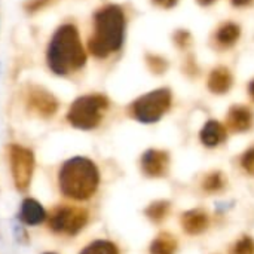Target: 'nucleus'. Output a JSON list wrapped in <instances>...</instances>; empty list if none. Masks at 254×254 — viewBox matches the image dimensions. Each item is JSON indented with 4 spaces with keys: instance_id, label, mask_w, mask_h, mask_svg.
<instances>
[{
    "instance_id": "nucleus-22",
    "label": "nucleus",
    "mask_w": 254,
    "mask_h": 254,
    "mask_svg": "<svg viewBox=\"0 0 254 254\" xmlns=\"http://www.w3.org/2000/svg\"><path fill=\"white\" fill-rule=\"evenodd\" d=\"M176 42L182 46V48H185V46H188V43L190 42V36H189V33H186V31H179L177 34H176Z\"/></svg>"
},
{
    "instance_id": "nucleus-2",
    "label": "nucleus",
    "mask_w": 254,
    "mask_h": 254,
    "mask_svg": "<svg viewBox=\"0 0 254 254\" xmlns=\"http://www.w3.org/2000/svg\"><path fill=\"white\" fill-rule=\"evenodd\" d=\"M125 13L121 6L109 4L94 15V34L89 39V51L98 58H106L116 52L124 42Z\"/></svg>"
},
{
    "instance_id": "nucleus-12",
    "label": "nucleus",
    "mask_w": 254,
    "mask_h": 254,
    "mask_svg": "<svg viewBox=\"0 0 254 254\" xmlns=\"http://www.w3.org/2000/svg\"><path fill=\"white\" fill-rule=\"evenodd\" d=\"M226 135H228L226 128L220 122H217V121H208L204 125V128H202V131L199 134V138H201V141H202L204 146H207V147H216V146L222 144L226 140Z\"/></svg>"
},
{
    "instance_id": "nucleus-20",
    "label": "nucleus",
    "mask_w": 254,
    "mask_h": 254,
    "mask_svg": "<svg viewBox=\"0 0 254 254\" xmlns=\"http://www.w3.org/2000/svg\"><path fill=\"white\" fill-rule=\"evenodd\" d=\"M231 254H254V241L250 237L240 238L231 249Z\"/></svg>"
},
{
    "instance_id": "nucleus-25",
    "label": "nucleus",
    "mask_w": 254,
    "mask_h": 254,
    "mask_svg": "<svg viewBox=\"0 0 254 254\" xmlns=\"http://www.w3.org/2000/svg\"><path fill=\"white\" fill-rule=\"evenodd\" d=\"M232 3L235 6H246V4L252 3V0H232Z\"/></svg>"
},
{
    "instance_id": "nucleus-26",
    "label": "nucleus",
    "mask_w": 254,
    "mask_h": 254,
    "mask_svg": "<svg viewBox=\"0 0 254 254\" xmlns=\"http://www.w3.org/2000/svg\"><path fill=\"white\" fill-rule=\"evenodd\" d=\"M201 4H211V3H214L216 0H198Z\"/></svg>"
},
{
    "instance_id": "nucleus-10",
    "label": "nucleus",
    "mask_w": 254,
    "mask_h": 254,
    "mask_svg": "<svg viewBox=\"0 0 254 254\" xmlns=\"http://www.w3.org/2000/svg\"><path fill=\"white\" fill-rule=\"evenodd\" d=\"M180 223L188 235H201L210 228V216L204 210H190L182 214Z\"/></svg>"
},
{
    "instance_id": "nucleus-21",
    "label": "nucleus",
    "mask_w": 254,
    "mask_h": 254,
    "mask_svg": "<svg viewBox=\"0 0 254 254\" xmlns=\"http://www.w3.org/2000/svg\"><path fill=\"white\" fill-rule=\"evenodd\" d=\"M241 168L247 174L254 176V146L250 147L246 153H243V156H241Z\"/></svg>"
},
{
    "instance_id": "nucleus-18",
    "label": "nucleus",
    "mask_w": 254,
    "mask_h": 254,
    "mask_svg": "<svg viewBox=\"0 0 254 254\" xmlns=\"http://www.w3.org/2000/svg\"><path fill=\"white\" fill-rule=\"evenodd\" d=\"M170 211V202L167 201H156L153 204H150L146 210V216L152 220V222H162L167 214Z\"/></svg>"
},
{
    "instance_id": "nucleus-7",
    "label": "nucleus",
    "mask_w": 254,
    "mask_h": 254,
    "mask_svg": "<svg viewBox=\"0 0 254 254\" xmlns=\"http://www.w3.org/2000/svg\"><path fill=\"white\" fill-rule=\"evenodd\" d=\"M9 159H10V168L16 188L19 190L27 189L34 171V156L31 150L13 144L9 147Z\"/></svg>"
},
{
    "instance_id": "nucleus-5",
    "label": "nucleus",
    "mask_w": 254,
    "mask_h": 254,
    "mask_svg": "<svg viewBox=\"0 0 254 254\" xmlns=\"http://www.w3.org/2000/svg\"><path fill=\"white\" fill-rule=\"evenodd\" d=\"M171 106V92L168 89H156L140 97L132 104V115L137 121L152 124L159 121Z\"/></svg>"
},
{
    "instance_id": "nucleus-9",
    "label": "nucleus",
    "mask_w": 254,
    "mask_h": 254,
    "mask_svg": "<svg viewBox=\"0 0 254 254\" xmlns=\"http://www.w3.org/2000/svg\"><path fill=\"white\" fill-rule=\"evenodd\" d=\"M170 156L164 150H147L141 158L143 173L149 177H164L168 171Z\"/></svg>"
},
{
    "instance_id": "nucleus-19",
    "label": "nucleus",
    "mask_w": 254,
    "mask_h": 254,
    "mask_svg": "<svg viewBox=\"0 0 254 254\" xmlns=\"http://www.w3.org/2000/svg\"><path fill=\"white\" fill-rule=\"evenodd\" d=\"M80 254H119L115 244L109 241H95L89 244Z\"/></svg>"
},
{
    "instance_id": "nucleus-24",
    "label": "nucleus",
    "mask_w": 254,
    "mask_h": 254,
    "mask_svg": "<svg viewBox=\"0 0 254 254\" xmlns=\"http://www.w3.org/2000/svg\"><path fill=\"white\" fill-rule=\"evenodd\" d=\"M49 0H34V1H31V3H28L27 4V9L28 10H36V9H39L42 4H46Z\"/></svg>"
},
{
    "instance_id": "nucleus-15",
    "label": "nucleus",
    "mask_w": 254,
    "mask_h": 254,
    "mask_svg": "<svg viewBox=\"0 0 254 254\" xmlns=\"http://www.w3.org/2000/svg\"><path fill=\"white\" fill-rule=\"evenodd\" d=\"M177 240L171 234H161L156 237L150 246V254H176Z\"/></svg>"
},
{
    "instance_id": "nucleus-14",
    "label": "nucleus",
    "mask_w": 254,
    "mask_h": 254,
    "mask_svg": "<svg viewBox=\"0 0 254 254\" xmlns=\"http://www.w3.org/2000/svg\"><path fill=\"white\" fill-rule=\"evenodd\" d=\"M22 220L28 225H39L46 219V211L34 199H25L21 207Z\"/></svg>"
},
{
    "instance_id": "nucleus-16",
    "label": "nucleus",
    "mask_w": 254,
    "mask_h": 254,
    "mask_svg": "<svg viewBox=\"0 0 254 254\" xmlns=\"http://www.w3.org/2000/svg\"><path fill=\"white\" fill-rule=\"evenodd\" d=\"M240 34H241L240 27L234 22H228L219 28V31L216 34V40L220 46L229 48V46L235 45V42L240 39Z\"/></svg>"
},
{
    "instance_id": "nucleus-13",
    "label": "nucleus",
    "mask_w": 254,
    "mask_h": 254,
    "mask_svg": "<svg viewBox=\"0 0 254 254\" xmlns=\"http://www.w3.org/2000/svg\"><path fill=\"white\" fill-rule=\"evenodd\" d=\"M232 74L225 67H217L208 77V88L214 94H225L232 86Z\"/></svg>"
},
{
    "instance_id": "nucleus-27",
    "label": "nucleus",
    "mask_w": 254,
    "mask_h": 254,
    "mask_svg": "<svg viewBox=\"0 0 254 254\" xmlns=\"http://www.w3.org/2000/svg\"><path fill=\"white\" fill-rule=\"evenodd\" d=\"M249 91H250V95L253 97V100H254V80L250 83V88H249Z\"/></svg>"
},
{
    "instance_id": "nucleus-28",
    "label": "nucleus",
    "mask_w": 254,
    "mask_h": 254,
    "mask_svg": "<svg viewBox=\"0 0 254 254\" xmlns=\"http://www.w3.org/2000/svg\"><path fill=\"white\" fill-rule=\"evenodd\" d=\"M46 254H52V253H46Z\"/></svg>"
},
{
    "instance_id": "nucleus-11",
    "label": "nucleus",
    "mask_w": 254,
    "mask_h": 254,
    "mask_svg": "<svg viewBox=\"0 0 254 254\" xmlns=\"http://www.w3.org/2000/svg\"><path fill=\"white\" fill-rule=\"evenodd\" d=\"M228 127L234 132H246L253 127V113L244 106H235L229 110Z\"/></svg>"
},
{
    "instance_id": "nucleus-23",
    "label": "nucleus",
    "mask_w": 254,
    "mask_h": 254,
    "mask_svg": "<svg viewBox=\"0 0 254 254\" xmlns=\"http://www.w3.org/2000/svg\"><path fill=\"white\" fill-rule=\"evenodd\" d=\"M153 3L158 4V6H161V7L170 9V7H173L177 3V0H153Z\"/></svg>"
},
{
    "instance_id": "nucleus-17",
    "label": "nucleus",
    "mask_w": 254,
    "mask_h": 254,
    "mask_svg": "<svg viewBox=\"0 0 254 254\" xmlns=\"http://www.w3.org/2000/svg\"><path fill=\"white\" fill-rule=\"evenodd\" d=\"M201 188L205 193H217L222 192L226 188V179L223 176V173L220 171H214L207 174L202 182H201Z\"/></svg>"
},
{
    "instance_id": "nucleus-4",
    "label": "nucleus",
    "mask_w": 254,
    "mask_h": 254,
    "mask_svg": "<svg viewBox=\"0 0 254 254\" xmlns=\"http://www.w3.org/2000/svg\"><path fill=\"white\" fill-rule=\"evenodd\" d=\"M109 109V100L101 94L82 95L67 113L68 122L79 129H94L100 125L104 112Z\"/></svg>"
},
{
    "instance_id": "nucleus-6",
    "label": "nucleus",
    "mask_w": 254,
    "mask_h": 254,
    "mask_svg": "<svg viewBox=\"0 0 254 254\" xmlns=\"http://www.w3.org/2000/svg\"><path fill=\"white\" fill-rule=\"evenodd\" d=\"M88 220V213L83 208L79 207H57L49 219V228L57 234H67V235H76Z\"/></svg>"
},
{
    "instance_id": "nucleus-1",
    "label": "nucleus",
    "mask_w": 254,
    "mask_h": 254,
    "mask_svg": "<svg viewBox=\"0 0 254 254\" xmlns=\"http://www.w3.org/2000/svg\"><path fill=\"white\" fill-rule=\"evenodd\" d=\"M86 63V52L79 37V31L73 24L61 25L49 46H48V64L55 74H68L79 70Z\"/></svg>"
},
{
    "instance_id": "nucleus-3",
    "label": "nucleus",
    "mask_w": 254,
    "mask_h": 254,
    "mask_svg": "<svg viewBox=\"0 0 254 254\" xmlns=\"http://www.w3.org/2000/svg\"><path fill=\"white\" fill-rule=\"evenodd\" d=\"M98 170L86 158L68 159L60 171L61 192L73 199H88L98 188Z\"/></svg>"
},
{
    "instance_id": "nucleus-8",
    "label": "nucleus",
    "mask_w": 254,
    "mask_h": 254,
    "mask_svg": "<svg viewBox=\"0 0 254 254\" xmlns=\"http://www.w3.org/2000/svg\"><path fill=\"white\" fill-rule=\"evenodd\" d=\"M27 104L34 113H37L39 116H43V118L52 116L58 107L55 97L40 86H30L28 88Z\"/></svg>"
}]
</instances>
